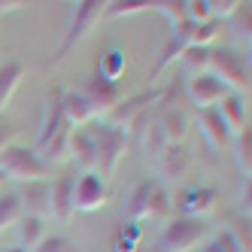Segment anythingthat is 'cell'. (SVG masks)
<instances>
[{
    "label": "cell",
    "instance_id": "cell-1",
    "mask_svg": "<svg viewBox=\"0 0 252 252\" xmlns=\"http://www.w3.org/2000/svg\"><path fill=\"white\" fill-rule=\"evenodd\" d=\"M88 137L94 143V167H97V176H113L119 170V161L125 158V143H128V134L106 125L103 119H94L92 125H85Z\"/></svg>",
    "mask_w": 252,
    "mask_h": 252
},
{
    "label": "cell",
    "instance_id": "cell-2",
    "mask_svg": "<svg viewBox=\"0 0 252 252\" xmlns=\"http://www.w3.org/2000/svg\"><path fill=\"white\" fill-rule=\"evenodd\" d=\"M207 73L219 79L231 94H240L243 88H249V58H243V52L231 46H216L210 49Z\"/></svg>",
    "mask_w": 252,
    "mask_h": 252
},
{
    "label": "cell",
    "instance_id": "cell-3",
    "mask_svg": "<svg viewBox=\"0 0 252 252\" xmlns=\"http://www.w3.org/2000/svg\"><path fill=\"white\" fill-rule=\"evenodd\" d=\"M106 12V3H100V0H79V3H73V9H70V22H67V31H64V40L58 46V52L52 55V64H58L67 58L70 49H76V43H82L88 33H92V28L103 19Z\"/></svg>",
    "mask_w": 252,
    "mask_h": 252
},
{
    "label": "cell",
    "instance_id": "cell-4",
    "mask_svg": "<svg viewBox=\"0 0 252 252\" xmlns=\"http://www.w3.org/2000/svg\"><path fill=\"white\" fill-rule=\"evenodd\" d=\"M125 213H128L131 222L140 219H155V216L167 213V191L158 179H140L131 189L128 201H125Z\"/></svg>",
    "mask_w": 252,
    "mask_h": 252
},
{
    "label": "cell",
    "instance_id": "cell-5",
    "mask_svg": "<svg viewBox=\"0 0 252 252\" xmlns=\"http://www.w3.org/2000/svg\"><path fill=\"white\" fill-rule=\"evenodd\" d=\"M0 170H3L6 179H15V183H37V179H46L49 167L40 161V155L28 149V146H6L0 152Z\"/></svg>",
    "mask_w": 252,
    "mask_h": 252
},
{
    "label": "cell",
    "instance_id": "cell-6",
    "mask_svg": "<svg viewBox=\"0 0 252 252\" xmlns=\"http://www.w3.org/2000/svg\"><path fill=\"white\" fill-rule=\"evenodd\" d=\"M204 237H207V222L204 219H186V216H179V219L167 222L164 231L158 234L155 249L158 252H191Z\"/></svg>",
    "mask_w": 252,
    "mask_h": 252
},
{
    "label": "cell",
    "instance_id": "cell-7",
    "mask_svg": "<svg viewBox=\"0 0 252 252\" xmlns=\"http://www.w3.org/2000/svg\"><path fill=\"white\" fill-rule=\"evenodd\" d=\"M155 100H161V88H152V92H140V94H134V97H128V100H119L116 110L106 116L103 122L128 134V128H131V125H137L143 116H146V110H149Z\"/></svg>",
    "mask_w": 252,
    "mask_h": 252
},
{
    "label": "cell",
    "instance_id": "cell-8",
    "mask_svg": "<svg viewBox=\"0 0 252 252\" xmlns=\"http://www.w3.org/2000/svg\"><path fill=\"white\" fill-rule=\"evenodd\" d=\"M106 197H110V191H106V183L94 173H79L76 186H73V210L76 213H94L106 204Z\"/></svg>",
    "mask_w": 252,
    "mask_h": 252
},
{
    "label": "cell",
    "instance_id": "cell-9",
    "mask_svg": "<svg viewBox=\"0 0 252 252\" xmlns=\"http://www.w3.org/2000/svg\"><path fill=\"white\" fill-rule=\"evenodd\" d=\"M61 94H64L61 88H55V92L46 97V103H43V119H40V131H37V146H33V152L46 149L61 131L70 128V125L64 122V113H61Z\"/></svg>",
    "mask_w": 252,
    "mask_h": 252
},
{
    "label": "cell",
    "instance_id": "cell-10",
    "mask_svg": "<svg viewBox=\"0 0 252 252\" xmlns=\"http://www.w3.org/2000/svg\"><path fill=\"white\" fill-rule=\"evenodd\" d=\"M22 204L25 216H37V219H46L52 216V183L49 179H37V183H22L19 191H15Z\"/></svg>",
    "mask_w": 252,
    "mask_h": 252
},
{
    "label": "cell",
    "instance_id": "cell-11",
    "mask_svg": "<svg viewBox=\"0 0 252 252\" xmlns=\"http://www.w3.org/2000/svg\"><path fill=\"white\" fill-rule=\"evenodd\" d=\"M186 88H189V97H191V103L197 106V110H213V106H219V100L225 94H231L219 79H213L207 73V70L204 73H194Z\"/></svg>",
    "mask_w": 252,
    "mask_h": 252
},
{
    "label": "cell",
    "instance_id": "cell-12",
    "mask_svg": "<svg viewBox=\"0 0 252 252\" xmlns=\"http://www.w3.org/2000/svg\"><path fill=\"white\" fill-rule=\"evenodd\" d=\"M82 94L88 97V103L94 106V116H110V113L116 110V103L122 100V97H119V82H106V79L97 76V73L85 82Z\"/></svg>",
    "mask_w": 252,
    "mask_h": 252
},
{
    "label": "cell",
    "instance_id": "cell-13",
    "mask_svg": "<svg viewBox=\"0 0 252 252\" xmlns=\"http://www.w3.org/2000/svg\"><path fill=\"white\" fill-rule=\"evenodd\" d=\"M216 201H219V191L213 186H197L183 191V201H179V210H183L186 219H204L207 213L216 210Z\"/></svg>",
    "mask_w": 252,
    "mask_h": 252
},
{
    "label": "cell",
    "instance_id": "cell-14",
    "mask_svg": "<svg viewBox=\"0 0 252 252\" xmlns=\"http://www.w3.org/2000/svg\"><path fill=\"white\" fill-rule=\"evenodd\" d=\"M61 113H64V122L70 128H85V125H92L97 119L94 106L88 103V97L82 92H64L61 94Z\"/></svg>",
    "mask_w": 252,
    "mask_h": 252
},
{
    "label": "cell",
    "instance_id": "cell-15",
    "mask_svg": "<svg viewBox=\"0 0 252 252\" xmlns=\"http://www.w3.org/2000/svg\"><path fill=\"white\" fill-rule=\"evenodd\" d=\"M216 113L222 116V122H225V128L231 131V137H234V134H240L243 128H249L246 100H243L240 94H225V97L219 100V106H216Z\"/></svg>",
    "mask_w": 252,
    "mask_h": 252
},
{
    "label": "cell",
    "instance_id": "cell-16",
    "mask_svg": "<svg viewBox=\"0 0 252 252\" xmlns=\"http://www.w3.org/2000/svg\"><path fill=\"white\" fill-rule=\"evenodd\" d=\"M73 186H76V173H64L52 183V216L55 219H70V213H73Z\"/></svg>",
    "mask_w": 252,
    "mask_h": 252
},
{
    "label": "cell",
    "instance_id": "cell-17",
    "mask_svg": "<svg viewBox=\"0 0 252 252\" xmlns=\"http://www.w3.org/2000/svg\"><path fill=\"white\" fill-rule=\"evenodd\" d=\"M67 152H70V161H76L85 173L94 167V143H92V137H88L85 128H70Z\"/></svg>",
    "mask_w": 252,
    "mask_h": 252
},
{
    "label": "cell",
    "instance_id": "cell-18",
    "mask_svg": "<svg viewBox=\"0 0 252 252\" xmlns=\"http://www.w3.org/2000/svg\"><path fill=\"white\" fill-rule=\"evenodd\" d=\"M197 125H201V131H204V137H207V143L213 149H222V146L231 143V131L225 128V122H222L219 113H216V106H213V110H201Z\"/></svg>",
    "mask_w": 252,
    "mask_h": 252
},
{
    "label": "cell",
    "instance_id": "cell-19",
    "mask_svg": "<svg viewBox=\"0 0 252 252\" xmlns=\"http://www.w3.org/2000/svg\"><path fill=\"white\" fill-rule=\"evenodd\" d=\"M155 128H158L161 140H164V146L167 143H183V137L189 134V119L179 110H164L155 119Z\"/></svg>",
    "mask_w": 252,
    "mask_h": 252
},
{
    "label": "cell",
    "instance_id": "cell-20",
    "mask_svg": "<svg viewBox=\"0 0 252 252\" xmlns=\"http://www.w3.org/2000/svg\"><path fill=\"white\" fill-rule=\"evenodd\" d=\"M189 164H191V158H189L183 143H167V146L161 149V170H164V176L183 179L189 173Z\"/></svg>",
    "mask_w": 252,
    "mask_h": 252
},
{
    "label": "cell",
    "instance_id": "cell-21",
    "mask_svg": "<svg viewBox=\"0 0 252 252\" xmlns=\"http://www.w3.org/2000/svg\"><path fill=\"white\" fill-rule=\"evenodd\" d=\"M25 76V64L22 61H6V64H0V113H3V106L9 103L12 92L19 88Z\"/></svg>",
    "mask_w": 252,
    "mask_h": 252
},
{
    "label": "cell",
    "instance_id": "cell-22",
    "mask_svg": "<svg viewBox=\"0 0 252 252\" xmlns=\"http://www.w3.org/2000/svg\"><path fill=\"white\" fill-rule=\"evenodd\" d=\"M46 219H37V216H25L22 213V219L15 222V228H19V243H22V249L28 252V249H33L43 237H46V225H43Z\"/></svg>",
    "mask_w": 252,
    "mask_h": 252
},
{
    "label": "cell",
    "instance_id": "cell-23",
    "mask_svg": "<svg viewBox=\"0 0 252 252\" xmlns=\"http://www.w3.org/2000/svg\"><path fill=\"white\" fill-rule=\"evenodd\" d=\"M125 52L122 49H110V52H103V58L97 64V76H103L106 82H119L125 76Z\"/></svg>",
    "mask_w": 252,
    "mask_h": 252
},
{
    "label": "cell",
    "instance_id": "cell-24",
    "mask_svg": "<svg viewBox=\"0 0 252 252\" xmlns=\"http://www.w3.org/2000/svg\"><path fill=\"white\" fill-rule=\"evenodd\" d=\"M234 155H237V167L249 179L252 176V128H243L240 134H234Z\"/></svg>",
    "mask_w": 252,
    "mask_h": 252
},
{
    "label": "cell",
    "instance_id": "cell-25",
    "mask_svg": "<svg viewBox=\"0 0 252 252\" xmlns=\"http://www.w3.org/2000/svg\"><path fill=\"white\" fill-rule=\"evenodd\" d=\"M19 219H22V204H19V197H15V191H3V194H0V231L12 228Z\"/></svg>",
    "mask_w": 252,
    "mask_h": 252
},
{
    "label": "cell",
    "instance_id": "cell-26",
    "mask_svg": "<svg viewBox=\"0 0 252 252\" xmlns=\"http://www.w3.org/2000/svg\"><path fill=\"white\" fill-rule=\"evenodd\" d=\"M228 237L234 240V246H237L240 252H252V234H249V219H234V225L225 231Z\"/></svg>",
    "mask_w": 252,
    "mask_h": 252
},
{
    "label": "cell",
    "instance_id": "cell-27",
    "mask_svg": "<svg viewBox=\"0 0 252 252\" xmlns=\"http://www.w3.org/2000/svg\"><path fill=\"white\" fill-rule=\"evenodd\" d=\"M152 9H158L161 15H164V19L170 22V28L189 22V19H186V0H161V3H155Z\"/></svg>",
    "mask_w": 252,
    "mask_h": 252
},
{
    "label": "cell",
    "instance_id": "cell-28",
    "mask_svg": "<svg viewBox=\"0 0 252 252\" xmlns=\"http://www.w3.org/2000/svg\"><path fill=\"white\" fill-rule=\"evenodd\" d=\"M155 3H149V0H140V3H106V19H128V15H140L152 9Z\"/></svg>",
    "mask_w": 252,
    "mask_h": 252
},
{
    "label": "cell",
    "instance_id": "cell-29",
    "mask_svg": "<svg viewBox=\"0 0 252 252\" xmlns=\"http://www.w3.org/2000/svg\"><path fill=\"white\" fill-rule=\"evenodd\" d=\"M231 22H234V33L249 43V37H252V31H249L252 28V9H249V3H243V0H240V6L231 12Z\"/></svg>",
    "mask_w": 252,
    "mask_h": 252
},
{
    "label": "cell",
    "instance_id": "cell-30",
    "mask_svg": "<svg viewBox=\"0 0 252 252\" xmlns=\"http://www.w3.org/2000/svg\"><path fill=\"white\" fill-rule=\"evenodd\" d=\"M210 49L213 46H189V49H183V55H179V61H186L189 67H194V70H207V61H210Z\"/></svg>",
    "mask_w": 252,
    "mask_h": 252
},
{
    "label": "cell",
    "instance_id": "cell-31",
    "mask_svg": "<svg viewBox=\"0 0 252 252\" xmlns=\"http://www.w3.org/2000/svg\"><path fill=\"white\" fill-rule=\"evenodd\" d=\"M186 19L194 22V25L216 22L213 12H210V0H186Z\"/></svg>",
    "mask_w": 252,
    "mask_h": 252
},
{
    "label": "cell",
    "instance_id": "cell-32",
    "mask_svg": "<svg viewBox=\"0 0 252 252\" xmlns=\"http://www.w3.org/2000/svg\"><path fill=\"white\" fill-rule=\"evenodd\" d=\"M31 252H76L73 240L70 237H61V234H52V237H43Z\"/></svg>",
    "mask_w": 252,
    "mask_h": 252
},
{
    "label": "cell",
    "instance_id": "cell-33",
    "mask_svg": "<svg viewBox=\"0 0 252 252\" xmlns=\"http://www.w3.org/2000/svg\"><path fill=\"white\" fill-rule=\"evenodd\" d=\"M183 49H186V43L170 33V37H167V43H164V49H161V58H158V73H161V70H164L170 61H176L179 55H183Z\"/></svg>",
    "mask_w": 252,
    "mask_h": 252
},
{
    "label": "cell",
    "instance_id": "cell-34",
    "mask_svg": "<svg viewBox=\"0 0 252 252\" xmlns=\"http://www.w3.org/2000/svg\"><path fill=\"white\" fill-rule=\"evenodd\" d=\"M240 6V0H219V3H210V12H213V19L219 22V19H231V12Z\"/></svg>",
    "mask_w": 252,
    "mask_h": 252
},
{
    "label": "cell",
    "instance_id": "cell-35",
    "mask_svg": "<svg viewBox=\"0 0 252 252\" xmlns=\"http://www.w3.org/2000/svg\"><path fill=\"white\" fill-rule=\"evenodd\" d=\"M201 252H240L237 246H234V240L228 237V234H219V237H216V240H210Z\"/></svg>",
    "mask_w": 252,
    "mask_h": 252
},
{
    "label": "cell",
    "instance_id": "cell-36",
    "mask_svg": "<svg viewBox=\"0 0 252 252\" xmlns=\"http://www.w3.org/2000/svg\"><path fill=\"white\" fill-rule=\"evenodd\" d=\"M237 207H240V216H243V219H249V213H252V179H243Z\"/></svg>",
    "mask_w": 252,
    "mask_h": 252
},
{
    "label": "cell",
    "instance_id": "cell-37",
    "mask_svg": "<svg viewBox=\"0 0 252 252\" xmlns=\"http://www.w3.org/2000/svg\"><path fill=\"white\" fill-rule=\"evenodd\" d=\"M12 140H15V128H12V122L0 113V152H3L6 146H12Z\"/></svg>",
    "mask_w": 252,
    "mask_h": 252
},
{
    "label": "cell",
    "instance_id": "cell-38",
    "mask_svg": "<svg viewBox=\"0 0 252 252\" xmlns=\"http://www.w3.org/2000/svg\"><path fill=\"white\" fill-rule=\"evenodd\" d=\"M22 6H28L25 0H0V15H6V12H19Z\"/></svg>",
    "mask_w": 252,
    "mask_h": 252
},
{
    "label": "cell",
    "instance_id": "cell-39",
    "mask_svg": "<svg viewBox=\"0 0 252 252\" xmlns=\"http://www.w3.org/2000/svg\"><path fill=\"white\" fill-rule=\"evenodd\" d=\"M6 183V176H3V170H0V186H3Z\"/></svg>",
    "mask_w": 252,
    "mask_h": 252
},
{
    "label": "cell",
    "instance_id": "cell-40",
    "mask_svg": "<svg viewBox=\"0 0 252 252\" xmlns=\"http://www.w3.org/2000/svg\"><path fill=\"white\" fill-rule=\"evenodd\" d=\"M3 252H25V249H3Z\"/></svg>",
    "mask_w": 252,
    "mask_h": 252
}]
</instances>
